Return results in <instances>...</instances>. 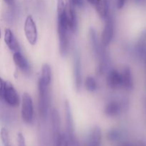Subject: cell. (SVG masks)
<instances>
[{"instance_id": "30bf717a", "label": "cell", "mask_w": 146, "mask_h": 146, "mask_svg": "<svg viewBox=\"0 0 146 146\" xmlns=\"http://www.w3.org/2000/svg\"><path fill=\"white\" fill-rule=\"evenodd\" d=\"M4 41L8 48L13 52L20 51V47L17 39L9 29H7L4 33Z\"/></svg>"}, {"instance_id": "ac0fdd59", "label": "cell", "mask_w": 146, "mask_h": 146, "mask_svg": "<svg viewBox=\"0 0 146 146\" xmlns=\"http://www.w3.org/2000/svg\"><path fill=\"white\" fill-rule=\"evenodd\" d=\"M101 141V131L99 127L93 128L90 137V146H100Z\"/></svg>"}, {"instance_id": "44dd1931", "label": "cell", "mask_w": 146, "mask_h": 146, "mask_svg": "<svg viewBox=\"0 0 146 146\" xmlns=\"http://www.w3.org/2000/svg\"><path fill=\"white\" fill-rule=\"evenodd\" d=\"M54 143L56 146H68V140H67L66 135L62 133L54 138Z\"/></svg>"}, {"instance_id": "6da1fadb", "label": "cell", "mask_w": 146, "mask_h": 146, "mask_svg": "<svg viewBox=\"0 0 146 146\" xmlns=\"http://www.w3.org/2000/svg\"><path fill=\"white\" fill-rule=\"evenodd\" d=\"M57 14H58V41H59V50L61 55L65 56L68 54V48H69L68 31H70V29L65 17V12L63 11Z\"/></svg>"}, {"instance_id": "e0dca14e", "label": "cell", "mask_w": 146, "mask_h": 146, "mask_svg": "<svg viewBox=\"0 0 146 146\" xmlns=\"http://www.w3.org/2000/svg\"><path fill=\"white\" fill-rule=\"evenodd\" d=\"M51 120L53 123V129H54V138H56L58 135L61 134L60 132V116L58 111L54 109L51 112Z\"/></svg>"}, {"instance_id": "603a6c76", "label": "cell", "mask_w": 146, "mask_h": 146, "mask_svg": "<svg viewBox=\"0 0 146 146\" xmlns=\"http://www.w3.org/2000/svg\"><path fill=\"white\" fill-rule=\"evenodd\" d=\"M17 141H18V145L19 146H26L25 143V139L21 133H19L18 134V137H17Z\"/></svg>"}, {"instance_id": "d4e9b609", "label": "cell", "mask_w": 146, "mask_h": 146, "mask_svg": "<svg viewBox=\"0 0 146 146\" xmlns=\"http://www.w3.org/2000/svg\"><path fill=\"white\" fill-rule=\"evenodd\" d=\"M5 82L1 78H0V98L2 99L3 94H4V86H5Z\"/></svg>"}, {"instance_id": "f1b7e54d", "label": "cell", "mask_w": 146, "mask_h": 146, "mask_svg": "<svg viewBox=\"0 0 146 146\" xmlns=\"http://www.w3.org/2000/svg\"><path fill=\"white\" fill-rule=\"evenodd\" d=\"M87 1H88L89 3H91V4H93V5H94L96 0H87Z\"/></svg>"}, {"instance_id": "7a4b0ae2", "label": "cell", "mask_w": 146, "mask_h": 146, "mask_svg": "<svg viewBox=\"0 0 146 146\" xmlns=\"http://www.w3.org/2000/svg\"><path fill=\"white\" fill-rule=\"evenodd\" d=\"M38 110L42 117L46 118L48 115L50 105V97L48 91V86L44 84L40 78L38 82Z\"/></svg>"}, {"instance_id": "3957f363", "label": "cell", "mask_w": 146, "mask_h": 146, "mask_svg": "<svg viewBox=\"0 0 146 146\" xmlns=\"http://www.w3.org/2000/svg\"><path fill=\"white\" fill-rule=\"evenodd\" d=\"M21 115L23 121L27 123H31L34 118V106L31 96L27 93H24L21 99Z\"/></svg>"}, {"instance_id": "8fae6325", "label": "cell", "mask_w": 146, "mask_h": 146, "mask_svg": "<svg viewBox=\"0 0 146 146\" xmlns=\"http://www.w3.org/2000/svg\"><path fill=\"white\" fill-rule=\"evenodd\" d=\"M74 78H75V86L78 91L81 89L82 85V76H81V67L80 57L78 54L74 56Z\"/></svg>"}, {"instance_id": "9a60e30c", "label": "cell", "mask_w": 146, "mask_h": 146, "mask_svg": "<svg viewBox=\"0 0 146 146\" xmlns=\"http://www.w3.org/2000/svg\"><path fill=\"white\" fill-rule=\"evenodd\" d=\"M121 86L126 89H129L132 87L133 85V80L132 76H131V70L126 67L124 68L121 73Z\"/></svg>"}, {"instance_id": "4fadbf2b", "label": "cell", "mask_w": 146, "mask_h": 146, "mask_svg": "<svg viewBox=\"0 0 146 146\" xmlns=\"http://www.w3.org/2000/svg\"><path fill=\"white\" fill-rule=\"evenodd\" d=\"M123 105L117 101H111L106 105L104 112L108 116H115L121 113Z\"/></svg>"}, {"instance_id": "277c9868", "label": "cell", "mask_w": 146, "mask_h": 146, "mask_svg": "<svg viewBox=\"0 0 146 146\" xmlns=\"http://www.w3.org/2000/svg\"><path fill=\"white\" fill-rule=\"evenodd\" d=\"M24 34L26 38L31 45H35L37 41V29L35 21L31 15L26 18L24 22Z\"/></svg>"}, {"instance_id": "4dcf8cb0", "label": "cell", "mask_w": 146, "mask_h": 146, "mask_svg": "<svg viewBox=\"0 0 146 146\" xmlns=\"http://www.w3.org/2000/svg\"><path fill=\"white\" fill-rule=\"evenodd\" d=\"M123 146H128V145H123Z\"/></svg>"}, {"instance_id": "f546056e", "label": "cell", "mask_w": 146, "mask_h": 146, "mask_svg": "<svg viewBox=\"0 0 146 146\" xmlns=\"http://www.w3.org/2000/svg\"><path fill=\"white\" fill-rule=\"evenodd\" d=\"M0 38H1V30H0Z\"/></svg>"}, {"instance_id": "cb8c5ba5", "label": "cell", "mask_w": 146, "mask_h": 146, "mask_svg": "<svg viewBox=\"0 0 146 146\" xmlns=\"http://www.w3.org/2000/svg\"><path fill=\"white\" fill-rule=\"evenodd\" d=\"M71 3H72L73 5L74 6V7H83L84 6V0H71Z\"/></svg>"}, {"instance_id": "52a82bcc", "label": "cell", "mask_w": 146, "mask_h": 146, "mask_svg": "<svg viewBox=\"0 0 146 146\" xmlns=\"http://www.w3.org/2000/svg\"><path fill=\"white\" fill-rule=\"evenodd\" d=\"M106 19L105 27L103 30L101 36V45L106 47L112 41L114 34V21L113 19L108 15Z\"/></svg>"}, {"instance_id": "7c38bea8", "label": "cell", "mask_w": 146, "mask_h": 146, "mask_svg": "<svg viewBox=\"0 0 146 146\" xmlns=\"http://www.w3.org/2000/svg\"><path fill=\"white\" fill-rule=\"evenodd\" d=\"M13 59L14 63L21 71L24 73H29L30 71V66L27 58L23 56L20 51H17L14 53Z\"/></svg>"}, {"instance_id": "4316f807", "label": "cell", "mask_w": 146, "mask_h": 146, "mask_svg": "<svg viewBox=\"0 0 146 146\" xmlns=\"http://www.w3.org/2000/svg\"><path fill=\"white\" fill-rule=\"evenodd\" d=\"M125 1L126 0H117V8L122 9L125 5Z\"/></svg>"}, {"instance_id": "83f0119b", "label": "cell", "mask_w": 146, "mask_h": 146, "mask_svg": "<svg viewBox=\"0 0 146 146\" xmlns=\"http://www.w3.org/2000/svg\"><path fill=\"white\" fill-rule=\"evenodd\" d=\"M4 1L9 5H13L14 2V0H4Z\"/></svg>"}, {"instance_id": "ffe728a7", "label": "cell", "mask_w": 146, "mask_h": 146, "mask_svg": "<svg viewBox=\"0 0 146 146\" xmlns=\"http://www.w3.org/2000/svg\"><path fill=\"white\" fill-rule=\"evenodd\" d=\"M85 87L90 92H94L97 88V84L95 78L92 76H88L86 78Z\"/></svg>"}, {"instance_id": "5b68a950", "label": "cell", "mask_w": 146, "mask_h": 146, "mask_svg": "<svg viewBox=\"0 0 146 146\" xmlns=\"http://www.w3.org/2000/svg\"><path fill=\"white\" fill-rule=\"evenodd\" d=\"M2 99L12 107H17L20 104L19 96L17 91L9 82H5Z\"/></svg>"}, {"instance_id": "8992f818", "label": "cell", "mask_w": 146, "mask_h": 146, "mask_svg": "<svg viewBox=\"0 0 146 146\" xmlns=\"http://www.w3.org/2000/svg\"><path fill=\"white\" fill-rule=\"evenodd\" d=\"M65 17L68 23L70 31L72 32H76L78 27V21L77 17L76 14L74 6L71 3V0H66L65 1Z\"/></svg>"}, {"instance_id": "d6986e66", "label": "cell", "mask_w": 146, "mask_h": 146, "mask_svg": "<svg viewBox=\"0 0 146 146\" xmlns=\"http://www.w3.org/2000/svg\"><path fill=\"white\" fill-rule=\"evenodd\" d=\"M41 80L46 86H49L51 81V69L48 64H45L42 66L41 68Z\"/></svg>"}, {"instance_id": "2e32d148", "label": "cell", "mask_w": 146, "mask_h": 146, "mask_svg": "<svg viewBox=\"0 0 146 146\" xmlns=\"http://www.w3.org/2000/svg\"><path fill=\"white\" fill-rule=\"evenodd\" d=\"M94 5L100 17L106 19L108 16V5L107 0H96Z\"/></svg>"}, {"instance_id": "5bb4252c", "label": "cell", "mask_w": 146, "mask_h": 146, "mask_svg": "<svg viewBox=\"0 0 146 146\" xmlns=\"http://www.w3.org/2000/svg\"><path fill=\"white\" fill-rule=\"evenodd\" d=\"M90 38H91L90 39H91V46H92L94 51L98 56L99 54H101V51L104 49L105 47L103 46L101 44H99L98 38H97L96 31L93 28H91V29H90Z\"/></svg>"}, {"instance_id": "ba28073f", "label": "cell", "mask_w": 146, "mask_h": 146, "mask_svg": "<svg viewBox=\"0 0 146 146\" xmlns=\"http://www.w3.org/2000/svg\"><path fill=\"white\" fill-rule=\"evenodd\" d=\"M65 111H66V130L68 133V138L71 142H76L75 131H74V121H73L72 114H71V108L68 102L65 103Z\"/></svg>"}, {"instance_id": "9c48e42d", "label": "cell", "mask_w": 146, "mask_h": 146, "mask_svg": "<svg viewBox=\"0 0 146 146\" xmlns=\"http://www.w3.org/2000/svg\"><path fill=\"white\" fill-rule=\"evenodd\" d=\"M106 82L108 86L113 89H116L121 86V73L115 69H111L108 73Z\"/></svg>"}, {"instance_id": "7402d4cb", "label": "cell", "mask_w": 146, "mask_h": 146, "mask_svg": "<svg viewBox=\"0 0 146 146\" xmlns=\"http://www.w3.org/2000/svg\"><path fill=\"white\" fill-rule=\"evenodd\" d=\"M0 136H1V141L4 146H10L9 144V133L6 128H2L0 132Z\"/></svg>"}, {"instance_id": "484cf974", "label": "cell", "mask_w": 146, "mask_h": 146, "mask_svg": "<svg viewBox=\"0 0 146 146\" xmlns=\"http://www.w3.org/2000/svg\"><path fill=\"white\" fill-rule=\"evenodd\" d=\"M118 132H116L115 131H112L109 133V134H108V137H109L111 139L115 140V138H118Z\"/></svg>"}]
</instances>
